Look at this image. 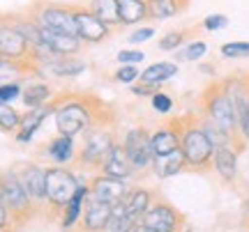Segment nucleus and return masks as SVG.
<instances>
[{
	"label": "nucleus",
	"mask_w": 249,
	"mask_h": 232,
	"mask_svg": "<svg viewBox=\"0 0 249 232\" xmlns=\"http://www.w3.org/2000/svg\"><path fill=\"white\" fill-rule=\"evenodd\" d=\"M55 113V129L58 136H74L90 131L92 126L97 124V115L95 108L90 106L86 99H67L58 106H53Z\"/></svg>",
	"instance_id": "f257e3e1"
},
{
	"label": "nucleus",
	"mask_w": 249,
	"mask_h": 232,
	"mask_svg": "<svg viewBox=\"0 0 249 232\" xmlns=\"http://www.w3.org/2000/svg\"><path fill=\"white\" fill-rule=\"evenodd\" d=\"M46 154L55 161V163H71L76 159V152H74V138L70 136H55L53 140L46 147Z\"/></svg>",
	"instance_id": "393cba45"
},
{
	"label": "nucleus",
	"mask_w": 249,
	"mask_h": 232,
	"mask_svg": "<svg viewBox=\"0 0 249 232\" xmlns=\"http://www.w3.org/2000/svg\"><path fill=\"white\" fill-rule=\"evenodd\" d=\"M213 166H214V170L222 175V179L231 182V179H235V175H238V154L233 152L231 147H214Z\"/></svg>",
	"instance_id": "412c9836"
},
{
	"label": "nucleus",
	"mask_w": 249,
	"mask_h": 232,
	"mask_svg": "<svg viewBox=\"0 0 249 232\" xmlns=\"http://www.w3.org/2000/svg\"><path fill=\"white\" fill-rule=\"evenodd\" d=\"M0 200L12 214V221L26 223L35 214V202L23 188V182L17 170H0Z\"/></svg>",
	"instance_id": "f03ea898"
},
{
	"label": "nucleus",
	"mask_w": 249,
	"mask_h": 232,
	"mask_svg": "<svg viewBox=\"0 0 249 232\" xmlns=\"http://www.w3.org/2000/svg\"><path fill=\"white\" fill-rule=\"evenodd\" d=\"M201 129H203V134L210 138V143L214 147H229L231 145V131H226L219 124H214L213 120H205L203 124H201Z\"/></svg>",
	"instance_id": "cd10ccee"
},
{
	"label": "nucleus",
	"mask_w": 249,
	"mask_h": 232,
	"mask_svg": "<svg viewBox=\"0 0 249 232\" xmlns=\"http://www.w3.org/2000/svg\"><path fill=\"white\" fill-rule=\"evenodd\" d=\"M132 94H136V97H152L155 94V88H150V85H134L132 88Z\"/></svg>",
	"instance_id": "37998d69"
},
{
	"label": "nucleus",
	"mask_w": 249,
	"mask_h": 232,
	"mask_svg": "<svg viewBox=\"0 0 249 232\" xmlns=\"http://www.w3.org/2000/svg\"><path fill=\"white\" fill-rule=\"evenodd\" d=\"M102 175H108V177H118V179H127L129 175H132L134 166L129 163V159H127V152H124L123 143H116L113 145V150H111V154L107 156V161L102 163Z\"/></svg>",
	"instance_id": "dca6fc26"
},
{
	"label": "nucleus",
	"mask_w": 249,
	"mask_h": 232,
	"mask_svg": "<svg viewBox=\"0 0 249 232\" xmlns=\"http://www.w3.org/2000/svg\"><path fill=\"white\" fill-rule=\"evenodd\" d=\"M18 177L23 182V188L30 196V200L35 202V207L46 205V170L30 163L18 172Z\"/></svg>",
	"instance_id": "4468645a"
},
{
	"label": "nucleus",
	"mask_w": 249,
	"mask_h": 232,
	"mask_svg": "<svg viewBox=\"0 0 249 232\" xmlns=\"http://www.w3.org/2000/svg\"><path fill=\"white\" fill-rule=\"evenodd\" d=\"M90 196V186L88 184H79L76 188V193L74 198L70 200V205L62 209V230H71V228H76V223L81 221V216H83V205H86V198Z\"/></svg>",
	"instance_id": "f3484780"
},
{
	"label": "nucleus",
	"mask_w": 249,
	"mask_h": 232,
	"mask_svg": "<svg viewBox=\"0 0 249 232\" xmlns=\"http://www.w3.org/2000/svg\"><path fill=\"white\" fill-rule=\"evenodd\" d=\"M143 58H145L143 51H120V53H118V62L120 64H139V62H143Z\"/></svg>",
	"instance_id": "4c0bfd02"
},
{
	"label": "nucleus",
	"mask_w": 249,
	"mask_h": 232,
	"mask_svg": "<svg viewBox=\"0 0 249 232\" xmlns=\"http://www.w3.org/2000/svg\"><path fill=\"white\" fill-rule=\"evenodd\" d=\"M2 230H12V214H9L7 207H5V202L0 200V232Z\"/></svg>",
	"instance_id": "ea45409f"
},
{
	"label": "nucleus",
	"mask_w": 249,
	"mask_h": 232,
	"mask_svg": "<svg viewBox=\"0 0 249 232\" xmlns=\"http://www.w3.org/2000/svg\"><path fill=\"white\" fill-rule=\"evenodd\" d=\"M35 23L39 28L62 32V35L76 37V21H74V7L62 5H39L35 14Z\"/></svg>",
	"instance_id": "423d86ee"
},
{
	"label": "nucleus",
	"mask_w": 249,
	"mask_h": 232,
	"mask_svg": "<svg viewBox=\"0 0 249 232\" xmlns=\"http://www.w3.org/2000/svg\"><path fill=\"white\" fill-rule=\"evenodd\" d=\"M23 88L18 83H7V85H0V104H12L17 97H21Z\"/></svg>",
	"instance_id": "f704fd0d"
},
{
	"label": "nucleus",
	"mask_w": 249,
	"mask_h": 232,
	"mask_svg": "<svg viewBox=\"0 0 249 232\" xmlns=\"http://www.w3.org/2000/svg\"><path fill=\"white\" fill-rule=\"evenodd\" d=\"M79 179L71 170L62 168V166H55V168L46 170V205L51 209H65L70 205V200L74 198L76 188H79Z\"/></svg>",
	"instance_id": "7ed1b4c3"
},
{
	"label": "nucleus",
	"mask_w": 249,
	"mask_h": 232,
	"mask_svg": "<svg viewBox=\"0 0 249 232\" xmlns=\"http://www.w3.org/2000/svg\"><path fill=\"white\" fill-rule=\"evenodd\" d=\"M21 126V115L17 108H12L9 104H0V129L2 131H18Z\"/></svg>",
	"instance_id": "c756f323"
},
{
	"label": "nucleus",
	"mask_w": 249,
	"mask_h": 232,
	"mask_svg": "<svg viewBox=\"0 0 249 232\" xmlns=\"http://www.w3.org/2000/svg\"><path fill=\"white\" fill-rule=\"evenodd\" d=\"M150 104L157 113L166 115V113H171V108H173V99H171L169 94H164V92H155L150 97Z\"/></svg>",
	"instance_id": "72a5a7b5"
},
{
	"label": "nucleus",
	"mask_w": 249,
	"mask_h": 232,
	"mask_svg": "<svg viewBox=\"0 0 249 232\" xmlns=\"http://www.w3.org/2000/svg\"><path fill=\"white\" fill-rule=\"evenodd\" d=\"M51 106H39V108H28L26 115H21V126H18L17 131V140L18 143H30L33 140V136L39 131V126L44 122L46 117L51 115Z\"/></svg>",
	"instance_id": "2eb2a0df"
},
{
	"label": "nucleus",
	"mask_w": 249,
	"mask_h": 232,
	"mask_svg": "<svg viewBox=\"0 0 249 232\" xmlns=\"http://www.w3.org/2000/svg\"><path fill=\"white\" fill-rule=\"evenodd\" d=\"M111 221V207L95 200L92 196L86 198L83 216H81V230L83 232H104Z\"/></svg>",
	"instance_id": "ddd939ff"
},
{
	"label": "nucleus",
	"mask_w": 249,
	"mask_h": 232,
	"mask_svg": "<svg viewBox=\"0 0 249 232\" xmlns=\"http://www.w3.org/2000/svg\"><path fill=\"white\" fill-rule=\"evenodd\" d=\"M176 72H178V67L173 62H155L150 64L148 69H143L141 72V83L143 85H150V88H160L164 80H169L176 76Z\"/></svg>",
	"instance_id": "4be33fe9"
},
{
	"label": "nucleus",
	"mask_w": 249,
	"mask_h": 232,
	"mask_svg": "<svg viewBox=\"0 0 249 232\" xmlns=\"http://www.w3.org/2000/svg\"><path fill=\"white\" fill-rule=\"evenodd\" d=\"M33 48L28 39L17 30V26L0 23V58L21 64H33Z\"/></svg>",
	"instance_id": "0eeeda50"
},
{
	"label": "nucleus",
	"mask_w": 249,
	"mask_h": 232,
	"mask_svg": "<svg viewBox=\"0 0 249 232\" xmlns=\"http://www.w3.org/2000/svg\"><path fill=\"white\" fill-rule=\"evenodd\" d=\"M141 223L152 232H176L180 225V216L171 205L157 202V205H152L150 209L145 212Z\"/></svg>",
	"instance_id": "f8f14e48"
},
{
	"label": "nucleus",
	"mask_w": 249,
	"mask_h": 232,
	"mask_svg": "<svg viewBox=\"0 0 249 232\" xmlns=\"http://www.w3.org/2000/svg\"><path fill=\"white\" fill-rule=\"evenodd\" d=\"M139 232H152V230H148V228H145V225L141 223V228H139Z\"/></svg>",
	"instance_id": "c03bdc74"
},
{
	"label": "nucleus",
	"mask_w": 249,
	"mask_h": 232,
	"mask_svg": "<svg viewBox=\"0 0 249 232\" xmlns=\"http://www.w3.org/2000/svg\"><path fill=\"white\" fill-rule=\"evenodd\" d=\"M74 21H76V37L81 42H88V44H97L102 39L108 37V26L104 21H99L90 9L83 7H74Z\"/></svg>",
	"instance_id": "9b49d317"
},
{
	"label": "nucleus",
	"mask_w": 249,
	"mask_h": 232,
	"mask_svg": "<svg viewBox=\"0 0 249 232\" xmlns=\"http://www.w3.org/2000/svg\"><path fill=\"white\" fill-rule=\"evenodd\" d=\"M90 12L104 21L108 28L120 26V16H118V0H92L90 2Z\"/></svg>",
	"instance_id": "bb28decb"
},
{
	"label": "nucleus",
	"mask_w": 249,
	"mask_h": 232,
	"mask_svg": "<svg viewBox=\"0 0 249 232\" xmlns=\"http://www.w3.org/2000/svg\"><path fill=\"white\" fill-rule=\"evenodd\" d=\"M129 191H132V188L127 186L124 179L108 177V175H102V172H99L97 177L90 179V196L108 207L124 202V198L129 196Z\"/></svg>",
	"instance_id": "1a4fd4ad"
},
{
	"label": "nucleus",
	"mask_w": 249,
	"mask_h": 232,
	"mask_svg": "<svg viewBox=\"0 0 249 232\" xmlns=\"http://www.w3.org/2000/svg\"><path fill=\"white\" fill-rule=\"evenodd\" d=\"M180 150L185 156V163L189 168H205L214 154V145L210 143V138L203 134L201 126H189L180 134Z\"/></svg>",
	"instance_id": "20e7f679"
},
{
	"label": "nucleus",
	"mask_w": 249,
	"mask_h": 232,
	"mask_svg": "<svg viewBox=\"0 0 249 232\" xmlns=\"http://www.w3.org/2000/svg\"><path fill=\"white\" fill-rule=\"evenodd\" d=\"M238 129H240L242 138H247V140H249V99H247V108H245V115H242L240 122H238Z\"/></svg>",
	"instance_id": "79ce46f5"
},
{
	"label": "nucleus",
	"mask_w": 249,
	"mask_h": 232,
	"mask_svg": "<svg viewBox=\"0 0 249 232\" xmlns=\"http://www.w3.org/2000/svg\"><path fill=\"white\" fill-rule=\"evenodd\" d=\"M2 232H12V230H2Z\"/></svg>",
	"instance_id": "a18cd8bd"
},
{
	"label": "nucleus",
	"mask_w": 249,
	"mask_h": 232,
	"mask_svg": "<svg viewBox=\"0 0 249 232\" xmlns=\"http://www.w3.org/2000/svg\"><path fill=\"white\" fill-rule=\"evenodd\" d=\"M178 12V2L176 0H150L148 2V14L155 18H169Z\"/></svg>",
	"instance_id": "7c9ffc66"
},
{
	"label": "nucleus",
	"mask_w": 249,
	"mask_h": 232,
	"mask_svg": "<svg viewBox=\"0 0 249 232\" xmlns=\"http://www.w3.org/2000/svg\"><path fill=\"white\" fill-rule=\"evenodd\" d=\"M150 145L155 156H164V154L176 152V150H180V131L173 129V126L160 129V131H155L150 136Z\"/></svg>",
	"instance_id": "6ab92c4d"
},
{
	"label": "nucleus",
	"mask_w": 249,
	"mask_h": 232,
	"mask_svg": "<svg viewBox=\"0 0 249 232\" xmlns=\"http://www.w3.org/2000/svg\"><path fill=\"white\" fill-rule=\"evenodd\" d=\"M182 44V32H169V35L161 37L160 48L161 51H173V48H180Z\"/></svg>",
	"instance_id": "e433bc0d"
},
{
	"label": "nucleus",
	"mask_w": 249,
	"mask_h": 232,
	"mask_svg": "<svg viewBox=\"0 0 249 232\" xmlns=\"http://www.w3.org/2000/svg\"><path fill=\"white\" fill-rule=\"evenodd\" d=\"M214 92L208 97L205 106H208V115L214 124H219L226 131H235L238 129V120H235V108H233V101L229 97L226 88H213Z\"/></svg>",
	"instance_id": "9d476101"
},
{
	"label": "nucleus",
	"mask_w": 249,
	"mask_h": 232,
	"mask_svg": "<svg viewBox=\"0 0 249 232\" xmlns=\"http://www.w3.org/2000/svg\"><path fill=\"white\" fill-rule=\"evenodd\" d=\"M123 147H124V152H127L129 163H132L136 170L152 166V156H155V154H152L148 129H143V126H134V129H129V131L124 134Z\"/></svg>",
	"instance_id": "6e6552de"
},
{
	"label": "nucleus",
	"mask_w": 249,
	"mask_h": 232,
	"mask_svg": "<svg viewBox=\"0 0 249 232\" xmlns=\"http://www.w3.org/2000/svg\"><path fill=\"white\" fill-rule=\"evenodd\" d=\"M118 16L123 26H134L148 16V2L145 0H118Z\"/></svg>",
	"instance_id": "5701e85b"
},
{
	"label": "nucleus",
	"mask_w": 249,
	"mask_h": 232,
	"mask_svg": "<svg viewBox=\"0 0 249 232\" xmlns=\"http://www.w3.org/2000/svg\"><path fill=\"white\" fill-rule=\"evenodd\" d=\"M139 76H141V72L136 69V64H123V67L116 72L118 83H134Z\"/></svg>",
	"instance_id": "c9c22d12"
},
{
	"label": "nucleus",
	"mask_w": 249,
	"mask_h": 232,
	"mask_svg": "<svg viewBox=\"0 0 249 232\" xmlns=\"http://www.w3.org/2000/svg\"><path fill=\"white\" fill-rule=\"evenodd\" d=\"M33 64H21V62H12V60H2L0 58V85H7V83H17V78L21 74L30 69Z\"/></svg>",
	"instance_id": "c85d7f7f"
},
{
	"label": "nucleus",
	"mask_w": 249,
	"mask_h": 232,
	"mask_svg": "<svg viewBox=\"0 0 249 232\" xmlns=\"http://www.w3.org/2000/svg\"><path fill=\"white\" fill-rule=\"evenodd\" d=\"M222 53L226 58H247L249 55V42H229L222 46Z\"/></svg>",
	"instance_id": "473e14b6"
},
{
	"label": "nucleus",
	"mask_w": 249,
	"mask_h": 232,
	"mask_svg": "<svg viewBox=\"0 0 249 232\" xmlns=\"http://www.w3.org/2000/svg\"><path fill=\"white\" fill-rule=\"evenodd\" d=\"M152 35H155V30H152V28H141V30H136L129 39H132L134 44H139V42H148Z\"/></svg>",
	"instance_id": "a19ab883"
},
{
	"label": "nucleus",
	"mask_w": 249,
	"mask_h": 232,
	"mask_svg": "<svg viewBox=\"0 0 249 232\" xmlns=\"http://www.w3.org/2000/svg\"><path fill=\"white\" fill-rule=\"evenodd\" d=\"M152 202V193L148 188H134L129 191V196L124 198V209H127V216H134V218H141L145 216V212L150 209Z\"/></svg>",
	"instance_id": "b1692460"
},
{
	"label": "nucleus",
	"mask_w": 249,
	"mask_h": 232,
	"mask_svg": "<svg viewBox=\"0 0 249 232\" xmlns=\"http://www.w3.org/2000/svg\"><path fill=\"white\" fill-rule=\"evenodd\" d=\"M113 145H116V140H113L111 129L95 124L88 134H86V143H83V147H81V152L76 159H79L81 166H99V168H102V163H104L107 156L111 154Z\"/></svg>",
	"instance_id": "39448f33"
},
{
	"label": "nucleus",
	"mask_w": 249,
	"mask_h": 232,
	"mask_svg": "<svg viewBox=\"0 0 249 232\" xmlns=\"http://www.w3.org/2000/svg\"><path fill=\"white\" fill-rule=\"evenodd\" d=\"M205 51H208L205 42H194V44L180 48V53H176V55H178V60H182V62H194L198 58H203Z\"/></svg>",
	"instance_id": "2f4dec72"
},
{
	"label": "nucleus",
	"mask_w": 249,
	"mask_h": 232,
	"mask_svg": "<svg viewBox=\"0 0 249 232\" xmlns=\"http://www.w3.org/2000/svg\"><path fill=\"white\" fill-rule=\"evenodd\" d=\"M185 166L187 163H185V156H182V150H176V152L164 154V156H152V170L161 179L178 175Z\"/></svg>",
	"instance_id": "aec40b11"
},
{
	"label": "nucleus",
	"mask_w": 249,
	"mask_h": 232,
	"mask_svg": "<svg viewBox=\"0 0 249 232\" xmlns=\"http://www.w3.org/2000/svg\"><path fill=\"white\" fill-rule=\"evenodd\" d=\"M42 67L53 76H79L88 69V62L70 55V58H51V60L42 62Z\"/></svg>",
	"instance_id": "a211bd4d"
},
{
	"label": "nucleus",
	"mask_w": 249,
	"mask_h": 232,
	"mask_svg": "<svg viewBox=\"0 0 249 232\" xmlns=\"http://www.w3.org/2000/svg\"><path fill=\"white\" fill-rule=\"evenodd\" d=\"M51 97H53V92H51V88H49L46 83H30V85L23 88V92H21V99H23V104H26L28 108L44 106Z\"/></svg>",
	"instance_id": "a878e982"
},
{
	"label": "nucleus",
	"mask_w": 249,
	"mask_h": 232,
	"mask_svg": "<svg viewBox=\"0 0 249 232\" xmlns=\"http://www.w3.org/2000/svg\"><path fill=\"white\" fill-rule=\"evenodd\" d=\"M226 23H229V18L224 14H210V16H205L203 28L205 30H222V28H226Z\"/></svg>",
	"instance_id": "58836bf2"
}]
</instances>
